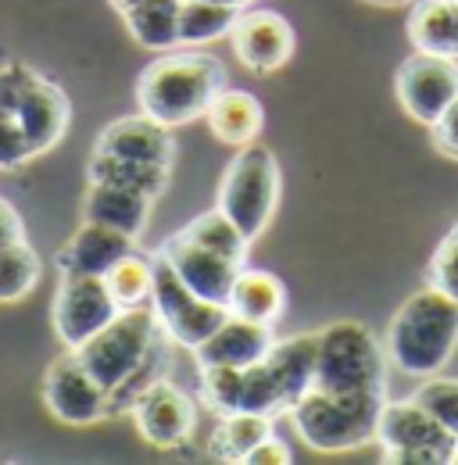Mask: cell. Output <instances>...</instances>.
<instances>
[{"label":"cell","instance_id":"cell-1","mask_svg":"<svg viewBox=\"0 0 458 465\" xmlns=\"http://www.w3.org/2000/svg\"><path fill=\"white\" fill-rule=\"evenodd\" d=\"M226 86V64L208 51H165L136 79L140 112L179 129L204 118L212 97Z\"/></svg>","mask_w":458,"mask_h":465},{"label":"cell","instance_id":"cell-2","mask_svg":"<svg viewBox=\"0 0 458 465\" xmlns=\"http://www.w3.org/2000/svg\"><path fill=\"white\" fill-rule=\"evenodd\" d=\"M383 348L404 376L426 380L444 372L458 351V301L426 283L394 312Z\"/></svg>","mask_w":458,"mask_h":465},{"label":"cell","instance_id":"cell-3","mask_svg":"<svg viewBox=\"0 0 458 465\" xmlns=\"http://www.w3.org/2000/svg\"><path fill=\"white\" fill-rule=\"evenodd\" d=\"M387 391H326L312 387L290 405V422L297 437L323 455L358 451L376 440Z\"/></svg>","mask_w":458,"mask_h":465},{"label":"cell","instance_id":"cell-4","mask_svg":"<svg viewBox=\"0 0 458 465\" xmlns=\"http://www.w3.org/2000/svg\"><path fill=\"white\" fill-rule=\"evenodd\" d=\"M280 162L269 147L258 140L240 147V154L229 162L226 175L219 183V212H226L251 243L269 230L276 208H280Z\"/></svg>","mask_w":458,"mask_h":465},{"label":"cell","instance_id":"cell-5","mask_svg":"<svg viewBox=\"0 0 458 465\" xmlns=\"http://www.w3.org/2000/svg\"><path fill=\"white\" fill-rule=\"evenodd\" d=\"M387 348L380 337L358 322L337 319L319 330V376L315 387L326 391H387Z\"/></svg>","mask_w":458,"mask_h":465},{"label":"cell","instance_id":"cell-6","mask_svg":"<svg viewBox=\"0 0 458 465\" xmlns=\"http://www.w3.org/2000/svg\"><path fill=\"white\" fill-rule=\"evenodd\" d=\"M376 444H383V462L448 465L458 459L455 433L415 398L383 405Z\"/></svg>","mask_w":458,"mask_h":465},{"label":"cell","instance_id":"cell-7","mask_svg":"<svg viewBox=\"0 0 458 465\" xmlns=\"http://www.w3.org/2000/svg\"><path fill=\"white\" fill-rule=\"evenodd\" d=\"M158 337H162V326H158V315L151 304L118 308L112 322L79 348V358L101 380V387L114 391L144 361V354L151 351Z\"/></svg>","mask_w":458,"mask_h":465},{"label":"cell","instance_id":"cell-8","mask_svg":"<svg viewBox=\"0 0 458 465\" xmlns=\"http://www.w3.org/2000/svg\"><path fill=\"white\" fill-rule=\"evenodd\" d=\"M154 262V291H151V308L158 315V326L162 333L169 337V344H179V348L194 351L201 348L223 322H226L229 308L226 304H212L204 297L190 291L175 269L165 262V254H151Z\"/></svg>","mask_w":458,"mask_h":465},{"label":"cell","instance_id":"cell-9","mask_svg":"<svg viewBox=\"0 0 458 465\" xmlns=\"http://www.w3.org/2000/svg\"><path fill=\"white\" fill-rule=\"evenodd\" d=\"M44 405L65 426H94L108 419V387L83 365L79 351L65 348L44 372Z\"/></svg>","mask_w":458,"mask_h":465},{"label":"cell","instance_id":"cell-10","mask_svg":"<svg viewBox=\"0 0 458 465\" xmlns=\"http://www.w3.org/2000/svg\"><path fill=\"white\" fill-rule=\"evenodd\" d=\"M118 315L112 291L105 283V276H79V272H65L55 293V333L65 348L79 351L94 333H101L108 322Z\"/></svg>","mask_w":458,"mask_h":465},{"label":"cell","instance_id":"cell-11","mask_svg":"<svg viewBox=\"0 0 458 465\" xmlns=\"http://www.w3.org/2000/svg\"><path fill=\"white\" fill-rule=\"evenodd\" d=\"M394 94H398L401 112L430 129L458 97V61L423 54V51L408 54L398 64Z\"/></svg>","mask_w":458,"mask_h":465},{"label":"cell","instance_id":"cell-12","mask_svg":"<svg viewBox=\"0 0 458 465\" xmlns=\"http://www.w3.org/2000/svg\"><path fill=\"white\" fill-rule=\"evenodd\" d=\"M129 415H133L136 433L158 451L183 448L197 430V401L175 383H169L165 376L133 401Z\"/></svg>","mask_w":458,"mask_h":465},{"label":"cell","instance_id":"cell-13","mask_svg":"<svg viewBox=\"0 0 458 465\" xmlns=\"http://www.w3.org/2000/svg\"><path fill=\"white\" fill-rule=\"evenodd\" d=\"M229 44H233L236 61L247 72L273 75V72H280L286 61L294 58L297 36H294V25L286 22L280 11L244 7L236 25H233V33H229Z\"/></svg>","mask_w":458,"mask_h":465},{"label":"cell","instance_id":"cell-14","mask_svg":"<svg viewBox=\"0 0 458 465\" xmlns=\"http://www.w3.org/2000/svg\"><path fill=\"white\" fill-rule=\"evenodd\" d=\"M158 251L165 254V262L175 269V276L197 293V297H204L212 304H229L233 283H236V276H240L244 265H233L229 258L208 251V247H201L197 240H190L183 230L172 232Z\"/></svg>","mask_w":458,"mask_h":465},{"label":"cell","instance_id":"cell-15","mask_svg":"<svg viewBox=\"0 0 458 465\" xmlns=\"http://www.w3.org/2000/svg\"><path fill=\"white\" fill-rule=\"evenodd\" d=\"M97 154H112V158H129V162H154V165H172L175 158V140L172 129L154 122L151 115H125L114 118L112 125L101 129Z\"/></svg>","mask_w":458,"mask_h":465},{"label":"cell","instance_id":"cell-16","mask_svg":"<svg viewBox=\"0 0 458 465\" xmlns=\"http://www.w3.org/2000/svg\"><path fill=\"white\" fill-rule=\"evenodd\" d=\"M273 344H276L273 326H262V322H251V319H240V315H226V322L201 348H194V358H197V369L201 365L247 369L254 361H265Z\"/></svg>","mask_w":458,"mask_h":465},{"label":"cell","instance_id":"cell-17","mask_svg":"<svg viewBox=\"0 0 458 465\" xmlns=\"http://www.w3.org/2000/svg\"><path fill=\"white\" fill-rule=\"evenodd\" d=\"M136 251V240L118 230H108L101 223H86L65 240L57 251V272H79V276H105L118 258Z\"/></svg>","mask_w":458,"mask_h":465},{"label":"cell","instance_id":"cell-18","mask_svg":"<svg viewBox=\"0 0 458 465\" xmlns=\"http://www.w3.org/2000/svg\"><path fill=\"white\" fill-rule=\"evenodd\" d=\"M15 118H18V125L25 129L29 143L36 147V158H40V154L55 151L57 143H61V136H65V129H68V118H72V104H68V97H65V90H61L57 83L40 75V79L25 90V97H22Z\"/></svg>","mask_w":458,"mask_h":465},{"label":"cell","instance_id":"cell-19","mask_svg":"<svg viewBox=\"0 0 458 465\" xmlns=\"http://www.w3.org/2000/svg\"><path fill=\"white\" fill-rule=\"evenodd\" d=\"M151 204H154V197H147L140 190L112 186V183H90V190L83 197V219L140 240L147 223H151Z\"/></svg>","mask_w":458,"mask_h":465},{"label":"cell","instance_id":"cell-20","mask_svg":"<svg viewBox=\"0 0 458 465\" xmlns=\"http://www.w3.org/2000/svg\"><path fill=\"white\" fill-rule=\"evenodd\" d=\"M265 365H269V372H273V380H276V387L284 394L286 411H290L294 401H301L315 387V376H319V330L276 341L273 351L265 354Z\"/></svg>","mask_w":458,"mask_h":465},{"label":"cell","instance_id":"cell-21","mask_svg":"<svg viewBox=\"0 0 458 465\" xmlns=\"http://www.w3.org/2000/svg\"><path fill=\"white\" fill-rule=\"evenodd\" d=\"M204 122H208L215 140H223L229 147H247V143L258 140V133L265 125V108H262V101L254 94L236 90V86H223L212 97Z\"/></svg>","mask_w":458,"mask_h":465},{"label":"cell","instance_id":"cell-22","mask_svg":"<svg viewBox=\"0 0 458 465\" xmlns=\"http://www.w3.org/2000/svg\"><path fill=\"white\" fill-rule=\"evenodd\" d=\"M404 33L415 51L458 61V0H412Z\"/></svg>","mask_w":458,"mask_h":465},{"label":"cell","instance_id":"cell-23","mask_svg":"<svg viewBox=\"0 0 458 465\" xmlns=\"http://www.w3.org/2000/svg\"><path fill=\"white\" fill-rule=\"evenodd\" d=\"M229 315L262 322V326H276L286 312V287L280 276L265 272V269H240L233 293H229Z\"/></svg>","mask_w":458,"mask_h":465},{"label":"cell","instance_id":"cell-24","mask_svg":"<svg viewBox=\"0 0 458 465\" xmlns=\"http://www.w3.org/2000/svg\"><path fill=\"white\" fill-rule=\"evenodd\" d=\"M276 433L273 415H258V411H233L219 415L212 437H208V455L219 462H247V455L269 437Z\"/></svg>","mask_w":458,"mask_h":465},{"label":"cell","instance_id":"cell-25","mask_svg":"<svg viewBox=\"0 0 458 465\" xmlns=\"http://www.w3.org/2000/svg\"><path fill=\"white\" fill-rule=\"evenodd\" d=\"M179 7L183 0H140L136 7H129L122 18L133 44L144 51L179 47Z\"/></svg>","mask_w":458,"mask_h":465},{"label":"cell","instance_id":"cell-26","mask_svg":"<svg viewBox=\"0 0 458 465\" xmlns=\"http://www.w3.org/2000/svg\"><path fill=\"white\" fill-rule=\"evenodd\" d=\"M86 179L90 183H112V186H129L140 190L147 197H162L169 190L172 165H154V162H129V158H112V154H97L86 165Z\"/></svg>","mask_w":458,"mask_h":465},{"label":"cell","instance_id":"cell-27","mask_svg":"<svg viewBox=\"0 0 458 465\" xmlns=\"http://www.w3.org/2000/svg\"><path fill=\"white\" fill-rule=\"evenodd\" d=\"M240 11L208 4V0H183L179 7V47H208L215 40H226L236 25Z\"/></svg>","mask_w":458,"mask_h":465},{"label":"cell","instance_id":"cell-28","mask_svg":"<svg viewBox=\"0 0 458 465\" xmlns=\"http://www.w3.org/2000/svg\"><path fill=\"white\" fill-rule=\"evenodd\" d=\"M183 232H186L190 240H197L201 247H208V251L229 258L233 265H247L251 240L236 230V223L229 219L226 212H219V208H215V212H204V215H197L190 226H183Z\"/></svg>","mask_w":458,"mask_h":465},{"label":"cell","instance_id":"cell-29","mask_svg":"<svg viewBox=\"0 0 458 465\" xmlns=\"http://www.w3.org/2000/svg\"><path fill=\"white\" fill-rule=\"evenodd\" d=\"M105 283L112 291L118 308H136V304H151L154 291V262L129 251L125 258H118L112 269L105 272Z\"/></svg>","mask_w":458,"mask_h":465},{"label":"cell","instance_id":"cell-30","mask_svg":"<svg viewBox=\"0 0 458 465\" xmlns=\"http://www.w3.org/2000/svg\"><path fill=\"white\" fill-rule=\"evenodd\" d=\"M40 283V258L25 240L0 247V304L25 301Z\"/></svg>","mask_w":458,"mask_h":465},{"label":"cell","instance_id":"cell-31","mask_svg":"<svg viewBox=\"0 0 458 465\" xmlns=\"http://www.w3.org/2000/svg\"><path fill=\"white\" fill-rule=\"evenodd\" d=\"M240 411H258V415H273V419L280 411H286L284 394H280L265 361H254V365L244 369V376H240Z\"/></svg>","mask_w":458,"mask_h":465},{"label":"cell","instance_id":"cell-32","mask_svg":"<svg viewBox=\"0 0 458 465\" xmlns=\"http://www.w3.org/2000/svg\"><path fill=\"white\" fill-rule=\"evenodd\" d=\"M201 405L215 415H233L240 411V376L244 369H229V365H201Z\"/></svg>","mask_w":458,"mask_h":465},{"label":"cell","instance_id":"cell-33","mask_svg":"<svg viewBox=\"0 0 458 465\" xmlns=\"http://www.w3.org/2000/svg\"><path fill=\"white\" fill-rule=\"evenodd\" d=\"M415 401H423V405L430 408L452 433H455L458 440V380L452 376H426V383L415 391Z\"/></svg>","mask_w":458,"mask_h":465},{"label":"cell","instance_id":"cell-34","mask_svg":"<svg viewBox=\"0 0 458 465\" xmlns=\"http://www.w3.org/2000/svg\"><path fill=\"white\" fill-rule=\"evenodd\" d=\"M426 283L437 287L441 293H448L452 301H458V226L433 251L430 269H426Z\"/></svg>","mask_w":458,"mask_h":465},{"label":"cell","instance_id":"cell-35","mask_svg":"<svg viewBox=\"0 0 458 465\" xmlns=\"http://www.w3.org/2000/svg\"><path fill=\"white\" fill-rule=\"evenodd\" d=\"M36 79H40V75H36L29 64H22V61L0 64V118H11L18 112L25 90H29Z\"/></svg>","mask_w":458,"mask_h":465},{"label":"cell","instance_id":"cell-36","mask_svg":"<svg viewBox=\"0 0 458 465\" xmlns=\"http://www.w3.org/2000/svg\"><path fill=\"white\" fill-rule=\"evenodd\" d=\"M36 158V147L29 143L18 118H0V169H18Z\"/></svg>","mask_w":458,"mask_h":465},{"label":"cell","instance_id":"cell-37","mask_svg":"<svg viewBox=\"0 0 458 465\" xmlns=\"http://www.w3.org/2000/svg\"><path fill=\"white\" fill-rule=\"evenodd\" d=\"M430 140H433V151L458 162V97L444 108V115L430 125Z\"/></svg>","mask_w":458,"mask_h":465},{"label":"cell","instance_id":"cell-38","mask_svg":"<svg viewBox=\"0 0 458 465\" xmlns=\"http://www.w3.org/2000/svg\"><path fill=\"white\" fill-rule=\"evenodd\" d=\"M290 462H294L290 448H286L276 433H269V437H265V440L247 455V462L244 465H290Z\"/></svg>","mask_w":458,"mask_h":465},{"label":"cell","instance_id":"cell-39","mask_svg":"<svg viewBox=\"0 0 458 465\" xmlns=\"http://www.w3.org/2000/svg\"><path fill=\"white\" fill-rule=\"evenodd\" d=\"M15 240H25V223H22V215L15 212V204L0 197V247H7V243H15Z\"/></svg>","mask_w":458,"mask_h":465},{"label":"cell","instance_id":"cell-40","mask_svg":"<svg viewBox=\"0 0 458 465\" xmlns=\"http://www.w3.org/2000/svg\"><path fill=\"white\" fill-rule=\"evenodd\" d=\"M208 4H223V7H236V11H244V7H251L254 0H208Z\"/></svg>","mask_w":458,"mask_h":465},{"label":"cell","instance_id":"cell-41","mask_svg":"<svg viewBox=\"0 0 458 465\" xmlns=\"http://www.w3.org/2000/svg\"><path fill=\"white\" fill-rule=\"evenodd\" d=\"M108 4H112V7L118 11V15H125V11H129V7H136L140 0H108Z\"/></svg>","mask_w":458,"mask_h":465},{"label":"cell","instance_id":"cell-42","mask_svg":"<svg viewBox=\"0 0 458 465\" xmlns=\"http://www.w3.org/2000/svg\"><path fill=\"white\" fill-rule=\"evenodd\" d=\"M369 4H376V7H401V4H412V0H369Z\"/></svg>","mask_w":458,"mask_h":465},{"label":"cell","instance_id":"cell-43","mask_svg":"<svg viewBox=\"0 0 458 465\" xmlns=\"http://www.w3.org/2000/svg\"><path fill=\"white\" fill-rule=\"evenodd\" d=\"M455 462H458V459H455Z\"/></svg>","mask_w":458,"mask_h":465}]
</instances>
